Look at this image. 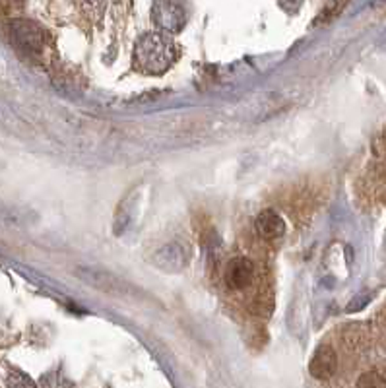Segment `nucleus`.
I'll list each match as a JSON object with an SVG mask.
<instances>
[{
    "mask_svg": "<svg viewBox=\"0 0 386 388\" xmlns=\"http://www.w3.org/2000/svg\"><path fill=\"white\" fill-rule=\"evenodd\" d=\"M177 58V47L163 33H146L134 49V65L146 74H163Z\"/></svg>",
    "mask_w": 386,
    "mask_h": 388,
    "instance_id": "f257e3e1",
    "label": "nucleus"
},
{
    "mask_svg": "<svg viewBox=\"0 0 386 388\" xmlns=\"http://www.w3.org/2000/svg\"><path fill=\"white\" fill-rule=\"evenodd\" d=\"M10 39L12 43L28 53V55H39L43 51V29L39 28L37 24L29 22V19H14L10 24Z\"/></svg>",
    "mask_w": 386,
    "mask_h": 388,
    "instance_id": "f03ea898",
    "label": "nucleus"
},
{
    "mask_svg": "<svg viewBox=\"0 0 386 388\" xmlns=\"http://www.w3.org/2000/svg\"><path fill=\"white\" fill-rule=\"evenodd\" d=\"M151 14L153 22L167 33H179L187 24V12L179 0H156Z\"/></svg>",
    "mask_w": 386,
    "mask_h": 388,
    "instance_id": "7ed1b4c3",
    "label": "nucleus"
},
{
    "mask_svg": "<svg viewBox=\"0 0 386 388\" xmlns=\"http://www.w3.org/2000/svg\"><path fill=\"white\" fill-rule=\"evenodd\" d=\"M255 278V264L246 256H237L233 260L227 262L226 268V284L231 289H245L251 285Z\"/></svg>",
    "mask_w": 386,
    "mask_h": 388,
    "instance_id": "20e7f679",
    "label": "nucleus"
},
{
    "mask_svg": "<svg viewBox=\"0 0 386 388\" xmlns=\"http://www.w3.org/2000/svg\"><path fill=\"white\" fill-rule=\"evenodd\" d=\"M336 369H338L336 351L328 344H322L321 348H317L311 360V365H309L311 375L319 380H328L336 375Z\"/></svg>",
    "mask_w": 386,
    "mask_h": 388,
    "instance_id": "39448f33",
    "label": "nucleus"
},
{
    "mask_svg": "<svg viewBox=\"0 0 386 388\" xmlns=\"http://www.w3.org/2000/svg\"><path fill=\"white\" fill-rule=\"evenodd\" d=\"M153 264L165 270V272H179L183 270V266L187 264V256L183 246L177 243H171V245L161 246L160 251L153 256Z\"/></svg>",
    "mask_w": 386,
    "mask_h": 388,
    "instance_id": "423d86ee",
    "label": "nucleus"
},
{
    "mask_svg": "<svg viewBox=\"0 0 386 388\" xmlns=\"http://www.w3.org/2000/svg\"><path fill=\"white\" fill-rule=\"evenodd\" d=\"M256 231L260 233V237L268 239V241L280 239V237L285 235V221H283L278 212L264 210L256 218Z\"/></svg>",
    "mask_w": 386,
    "mask_h": 388,
    "instance_id": "0eeeda50",
    "label": "nucleus"
},
{
    "mask_svg": "<svg viewBox=\"0 0 386 388\" xmlns=\"http://www.w3.org/2000/svg\"><path fill=\"white\" fill-rule=\"evenodd\" d=\"M359 387H386V380L380 379L378 373H365L358 382Z\"/></svg>",
    "mask_w": 386,
    "mask_h": 388,
    "instance_id": "6e6552de",
    "label": "nucleus"
},
{
    "mask_svg": "<svg viewBox=\"0 0 386 388\" xmlns=\"http://www.w3.org/2000/svg\"><path fill=\"white\" fill-rule=\"evenodd\" d=\"M369 301H371V297H369V294L358 295V297H355V299H353V301H351V303L348 305V311L349 312L361 311V309H363V307H365V305H367Z\"/></svg>",
    "mask_w": 386,
    "mask_h": 388,
    "instance_id": "1a4fd4ad",
    "label": "nucleus"
}]
</instances>
